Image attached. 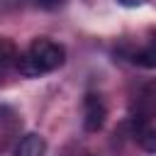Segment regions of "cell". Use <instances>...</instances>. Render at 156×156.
Masks as SVG:
<instances>
[{
  "label": "cell",
  "mask_w": 156,
  "mask_h": 156,
  "mask_svg": "<svg viewBox=\"0 0 156 156\" xmlns=\"http://www.w3.org/2000/svg\"><path fill=\"white\" fill-rule=\"evenodd\" d=\"M39 7H44V10H54V7H58L63 0H34Z\"/></svg>",
  "instance_id": "cell-7"
},
{
  "label": "cell",
  "mask_w": 156,
  "mask_h": 156,
  "mask_svg": "<svg viewBox=\"0 0 156 156\" xmlns=\"http://www.w3.org/2000/svg\"><path fill=\"white\" fill-rule=\"evenodd\" d=\"M83 107H85V112H83V124H85V129H88V132H98V129H102L105 117H107V110H105L100 95L88 93L85 100H83Z\"/></svg>",
  "instance_id": "cell-2"
},
{
  "label": "cell",
  "mask_w": 156,
  "mask_h": 156,
  "mask_svg": "<svg viewBox=\"0 0 156 156\" xmlns=\"http://www.w3.org/2000/svg\"><path fill=\"white\" fill-rule=\"evenodd\" d=\"M119 5H124V7H139V5H144V0H117Z\"/></svg>",
  "instance_id": "cell-8"
},
{
  "label": "cell",
  "mask_w": 156,
  "mask_h": 156,
  "mask_svg": "<svg viewBox=\"0 0 156 156\" xmlns=\"http://www.w3.org/2000/svg\"><path fill=\"white\" fill-rule=\"evenodd\" d=\"M44 154H46V139L34 132L24 134L15 146V156H44Z\"/></svg>",
  "instance_id": "cell-3"
},
{
  "label": "cell",
  "mask_w": 156,
  "mask_h": 156,
  "mask_svg": "<svg viewBox=\"0 0 156 156\" xmlns=\"http://www.w3.org/2000/svg\"><path fill=\"white\" fill-rule=\"evenodd\" d=\"M134 63L144 66V68H156V34H151L149 44L134 54Z\"/></svg>",
  "instance_id": "cell-5"
},
{
  "label": "cell",
  "mask_w": 156,
  "mask_h": 156,
  "mask_svg": "<svg viewBox=\"0 0 156 156\" xmlns=\"http://www.w3.org/2000/svg\"><path fill=\"white\" fill-rule=\"evenodd\" d=\"M66 61V49L51 39H34L32 46L24 54H17V68L22 76L27 78H37L41 73H51L56 68H61Z\"/></svg>",
  "instance_id": "cell-1"
},
{
  "label": "cell",
  "mask_w": 156,
  "mask_h": 156,
  "mask_svg": "<svg viewBox=\"0 0 156 156\" xmlns=\"http://www.w3.org/2000/svg\"><path fill=\"white\" fill-rule=\"evenodd\" d=\"M134 139L139 141V146H141L144 151H149V154H156V127H151V124H144V122L134 124Z\"/></svg>",
  "instance_id": "cell-4"
},
{
  "label": "cell",
  "mask_w": 156,
  "mask_h": 156,
  "mask_svg": "<svg viewBox=\"0 0 156 156\" xmlns=\"http://www.w3.org/2000/svg\"><path fill=\"white\" fill-rule=\"evenodd\" d=\"M15 63H17V49H15V44L7 41V39H0V73H5Z\"/></svg>",
  "instance_id": "cell-6"
}]
</instances>
